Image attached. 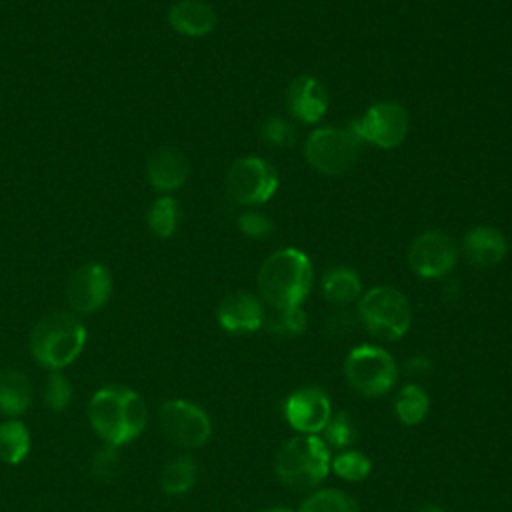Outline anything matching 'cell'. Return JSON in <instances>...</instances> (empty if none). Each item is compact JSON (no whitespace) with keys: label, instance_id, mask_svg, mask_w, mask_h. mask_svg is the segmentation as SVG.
I'll return each mask as SVG.
<instances>
[{"label":"cell","instance_id":"cell-5","mask_svg":"<svg viewBox=\"0 0 512 512\" xmlns=\"http://www.w3.org/2000/svg\"><path fill=\"white\" fill-rule=\"evenodd\" d=\"M358 314L366 330L382 340H400L412 322L406 296L392 286L366 290L358 302Z\"/></svg>","mask_w":512,"mask_h":512},{"label":"cell","instance_id":"cell-25","mask_svg":"<svg viewBox=\"0 0 512 512\" xmlns=\"http://www.w3.org/2000/svg\"><path fill=\"white\" fill-rule=\"evenodd\" d=\"M298 512H360V506L350 494L338 488H322L310 494Z\"/></svg>","mask_w":512,"mask_h":512},{"label":"cell","instance_id":"cell-21","mask_svg":"<svg viewBox=\"0 0 512 512\" xmlns=\"http://www.w3.org/2000/svg\"><path fill=\"white\" fill-rule=\"evenodd\" d=\"M30 452V432L24 422L8 418L0 422V460L4 464H20Z\"/></svg>","mask_w":512,"mask_h":512},{"label":"cell","instance_id":"cell-34","mask_svg":"<svg viewBox=\"0 0 512 512\" xmlns=\"http://www.w3.org/2000/svg\"><path fill=\"white\" fill-rule=\"evenodd\" d=\"M264 512H294V510L288 508V506H270V508H266Z\"/></svg>","mask_w":512,"mask_h":512},{"label":"cell","instance_id":"cell-11","mask_svg":"<svg viewBox=\"0 0 512 512\" xmlns=\"http://www.w3.org/2000/svg\"><path fill=\"white\" fill-rule=\"evenodd\" d=\"M112 296V274L100 262L78 266L68 284L66 298L74 314H92L100 310Z\"/></svg>","mask_w":512,"mask_h":512},{"label":"cell","instance_id":"cell-4","mask_svg":"<svg viewBox=\"0 0 512 512\" xmlns=\"http://www.w3.org/2000/svg\"><path fill=\"white\" fill-rule=\"evenodd\" d=\"M328 444L316 434H300L284 442L274 460V472L290 488H312L330 472Z\"/></svg>","mask_w":512,"mask_h":512},{"label":"cell","instance_id":"cell-26","mask_svg":"<svg viewBox=\"0 0 512 512\" xmlns=\"http://www.w3.org/2000/svg\"><path fill=\"white\" fill-rule=\"evenodd\" d=\"M330 468L334 470L336 476L348 482H362L370 474L372 462L366 454L358 450H344L336 458H332Z\"/></svg>","mask_w":512,"mask_h":512},{"label":"cell","instance_id":"cell-8","mask_svg":"<svg viewBox=\"0 0 512 512\" xmlns=\"http://www.w3.org/2000/svg\"><path fill=\"white\" fill-rule=\"evenodd\" d=\"M158 424L162 436L180 448H200L212 434V422L198 404L172 398L160 406Z\"/></svg>","mask_w":512,"mask_h":512},{"label":"cell","instance_id":"cell-12","mask_svg":"<svg viewBox=\"0 0 512 512\" xmlns=\"http://www.w3.org/2000/svg\"><path fill=\"white\" fill-rule=\"evenodd\" d=\"M458 258L454 240L440 232L428 230L414 238L408 248V264L422 278H440L448 274Z\"/></svg>","mask_w":512,"mask_h":512},{"label":"cell","instance_id":"cell-23","mask_svg":"<svg viewBox=\"0 0 512 512\" xmlns=\"http://www.w3.org/2000/svg\"><path fill=\"white\" fill-rule=\"evenodd\" d=\"M430 408V400L424 388L418 384H404L394 398V412L406 426L420 424Z\"/></svg>","mask_w":512,"mask_h":512},{"label":"cell","instance_id":"cell-27","mask_svg":"<svg viewBox=\"0 0 512 512\" xmlns=\"http://www.w3.org/2000/svg\"><path fill=\"white\" fill-rule=\"evenodd\" d=\"M42 394H44V404L50 410L60 412L72 400V384L60 370H50V374L44 382V392Z\"/></svg>","mask_w":512,"mask_h":512},{"label":"cell","instance_id":"cell-30","mask_svg":"<svg viewBox=\"0 0 512 512\" xmlns=\"http://www.w3.org/2000/svg\"><path fill=\"white\" fill-rule=\"evenodd\" d=\"M322 432H324V438H326L324 442H328L334 448H346L356 438L354 424H352V420L346 412H338L336 416H332Z\"/></svg>","mask_w":512,"mask_h":512},{"label":"cell","instance_id":"cell-28","mask_svg":"<svg viewBox=\"0 0 512 512\" xmlns=\"http://www.w3.org/2000/svg\"><path fill=\"white\" fill-rule=\"evenodd\" d=\"M268 330L276 336H298L306 330V314L302 306L286 308V310H274V316L268 322Z\"/></svg>","mask_w":512,"mask_h":512},{"label":"cell","instance_id":"cell-10","mask_svg":"<svg viewBox=\"0 0 512 512\" xmlns=\"http://www.w3.org/2000/svg\"><path fill=\"white\" fill-rule=\"evenodd\" d=\"M410 118L402 104L398 102H376L372 104L350 130L360 142H370L378 148H394L404 142L408 134Z\"/></svg>","mask_w":512,"mask_h":512},{"label":"cell","instance_id":"cell-6","mask_svg":"<svg viewBox=\"0 0 512 512\" xmlns=\"http://www.w3.org/2000/svg\"><path fill=\"white\" fill-rule=\"evenodd\" d=\"M344 376L356 392L374 398L386 394L396 384L398 368L384 348L360 344L348 352L344 360Z\"/></svg>","mask_w":512,"mask_h":512},{"label":"cell","instance_id":"cell-14","mask_svg":"<svg viewBox=\"0 0 512 512\" xmlns=\"http://www.w3.org/2000/svg\"><path fill=\"white\" fill-rule=\"evenodd\" d=\"M190 176V162L186 154L174 146L154 150L146 162V178L156 192L170 194L186 184Z\"/></svg>","mask_w":512,"mask_h":512},{"label":"cell","instance_id":"cell-1","mask_svg":"<svg viewBox=\"0 0 512 512\" xmlns=\"http://www.w3.org/2000/svg\"><path fill=\"white\" fill-rule=\"evenodd\" d=\"M88 420L104 444L122 446L142 434L148 422V408L138 392L120 384H108L92 394Z\"/></svg>","mask_w":512,"mask_h":512},{"label":"cell","instance_id":"cell-22","mask_svg":"<svg viewBox=\"0 0 512 512\" xmlns=\"http://www.w3.org/2000/svg\"><path fill=\"white\" fill-rule=\"evenodd\" d=\"M198 476L196 462L190 456H176L160 470V486L170 496L186 494Z\"/></svg>","mask_w":512,"mask_h":512},{"label":"cell","instance_id":"cell-3","mask_svg":"<svg viewBox=\"0 0 512 512\" xmlns=\"http://www.w3.org/2000/svg\"><path fill=\"white\" fill-rule=\"evenodd\" d=\"M86 326L74 312L56 310L42 316L30 332V354L48 370L70 366L84 350Z\"/></svg>","mask_w":512,"mask_h":512},{"label":"cell","instance_id":"cell-33","mask_svg":"<svg viewBox=\"0 0 512 512\" xmlns=\"http://www.w3.org/2000/svg\"><path fill=\"white\" fill-rule=\"evenodd\" d=\"M416 512H444L440 506H434V504H426L422 508H418Z\"/></svg>","mask_w":512,"mask_h":512},{"label":"cell","instance_id":"cell-18","mask_svg":"<svg viewBox=\"0 0 512 512\" xmlns=\"http://www.w3.org/2000/svg\"><path fill=\"white\" fill-rule=\"evenodd\" d=\"M462 248L466 258L474 266L486 268V266H496L506 256L508 244L504 234L498 228L476 226L466 232Z\"/></svg>","mask_w":512,"mask_h":512},{"label":"cell","instance_id":"cell-15","mask_svg":"<svg viewBox=\"0 0 512 512\" xmlns=\"http://www.w3.org/2000/svg\"><path fill=\"white\" fill-rule=\"evenodd\" d=\"M216 318L222 330L230 334L256 332L264 322L262 302L250 292H232L218 304Z\"/></svg>","mask_w":512,"mask_h":512},{"label":"cell","instance_id":"cell-31","mask_svg":"<svg viewBox=\"0 0 512 512\" xmlns=\"http://www.w3.org/2000/svg\"><path fill=\"white\" fill-rule=\"evenodd\" d=\"M262 138L272 146H288L294 140V128L282 118H270L262 128Z\"/></svg>","mask_w":512,"mask_h":512},{"label":"cell","instance_id":"cell-2","mask_svg":"<svg viewBox=\"0 0 512 512\" xmlns=\"http://www.w3.org/2000/svg\"><path fill=\"white\" fill-rule=\"evenodd\" d=\"M312 286V264L296 248L270 254L258 270V290L274 310L296 308L304 302Z\"/></svg>","mask_w":512,"mask_h":512},{"label":"cell","instance_id":"cell-19","mask_svg":"<svg viewBox=\"0 0 512 512\" xmlns=\"http://www.w3.org/2000/svg\"><path fill=\"white\" fill-rule=\"evenodd\" d=\"M32 404V384L30 378L16 370H0V412L6 416H20Z\"/></svg>","mask_w":512,"mask_h":512},{"label":"cell","instance_id":"cell-9","mask_svg":"<svg viewBox=\"0 0 512 512\" xmlns=\"http://www.w3.org/2000/svg\"><path fill=\"white\" fill-rule=\"evenodd\" d=\"M276 188V170L266 160L256 156L234 160L226 172L228 196L242 206H256L270 200Z\"/></svg>","mask_w":512,"mask_h":512},{"label":"cell","instance_id":"cell-7","mask_svg":"<svg viewBox=\"0 0 512 512\" xmlns=\"http://www.w3.org/2000/svg\"><path fill=\"white\" fill-rule=\"evenodd\" d=\"M358 152L360 140L354 136V132L334 126L314 130L304 144L308 164L328 176L348 172L356 164Z\"/></svg>","mask_w":512,"mask_h":512},{"label":"cell","instance_id":"cell-32","mask_svg":"<svg viewBox=\"0 0 512 512\" xmlns=\"http://www.w3.org/2000/svg\"><path fill=\"white\" fill-rule=\"evenodd\" d=\"M238 228L246 234V236H252V238H264L270 234L272 230V222L256 212V210H248V212H242L240 218H238Z\"/></svg>","mask_w":512,"mask_h":512},{"label":"cell","instance_id":"cell-17","mask_svg":"<svg viewBox=\"0 0 512 512\" xmlns=\"http://www.w3.org/2000/svg\"><path fill=\"white\" fill-rule=\"evenodd\" d=\"M288 106L292 116L312 124L326 114L328 96L316 78L298 76L288 88Z\"/></svg>","mask_w":512,"mask_h":512},{"label":"cell","instance_id":"cell-13","mask_svg":"<svg viewBox=\"0 0 512 512\" xmlns=\"http://www.w3.org/2000/svg\"><path fill=\"white\" fill-rule=\"evenodd\" d=\"M284 416L296 432L318 434L332 418V404L322 388L304 386L286 398Z\"/></svg>","mask_w":512,"mask_h":512},{"label":"cell","instance_id":"cell-29","mask_svg":"<svg viewBox=\"0 0 512 512\" xmlns=\"http://www.w3.org/2000/svg\"><path fill=\"white\" fill-rule=\"evenodd\" d=\"M120 446H112V444H104L100 450L94 452L92 458V474L94 478L102 480V482H110L114 480L120 470H122V454L118 450Z\"/></svg>","mask_w":512,"mask_h":512},{"label":"cell","instance_id":"cell-24","mask_svg":"<svg viewBox=\"0 0 512 512\" xmlns=\"http://www.w3.org/2000/svg\"><path fill=\"white\" fill-rule=\"evenodd\" d=\"M146 222L150 232L156 238H170L178 224H180V206L178 202L170 196V194H162L158 196L146 214Z\"/></svg>","mask_w":512,"mask_h":512},{"label":"cell","instance_id":"cell-20","mask_svg":"<svg viewBox=\"0 0 512 512\" xmlns=\"http://www.w3.org/2000/svg\"><path fill=\"white\" fill-rule=\"evenodd\" d=\"M322 292L326 300H330L332 304L346 306L360 296L362 284L354 270L344 266H334L322 278Z\"/></svg>","mask_w":512,"mask_h":512},{"label":"cell","instance_id":"cell-16","mask_svg":"<svg viewBox=\"0 0 512 512\" xmlns=\"http://www.w3.org/2000/svg\"><path fill=\"white\" fill-rule=\"evenodd\" d=\"M166 18L174 32L188 38L206 36L216 26V12L204 0H178L168 8Z\"/></svg>","mask_w":512,"mask_h":512}]
</instances>
